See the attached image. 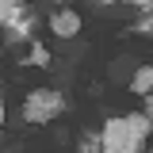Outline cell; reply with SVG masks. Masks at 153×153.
<instances>
[{"label":"cell","instance_id":"cell-1","mask_svg":"<svg viewBox=\"0 0 153 153\" xmlns=\"http://www.w3.org/2000/svg\"><path fill=\"white\" fill-rule=\"evenodd\" d=\"M153 130L149 115H123V119H107L103 123V153H142L146 138Z\"/></svg>","mask_w":153,"mask_h":153},{"label":"cell","instance_id":"cell-2","mask_svg":"<svg viewBox=\"0 0 153 153\" xmlns=\"http://www.w3.org/2000/svg\"><path fill=\"white\" fill-rule=\"evenodd\" d=\"M61 111H65V96L54 92V88H38V92H31L23 100V119L27 123H50Z\"/></svg>","mask_w":153,"mask_h":153},{"label":"cell","instance_id":"cell-3","mask_svg":"<svg viewBox=\"0 0 153 153\" xmlns=\"http://www.w3.org/2000/svg\"><path fill=\"white\" fill-rule=\"evenodd\" d=\"M50 31H54L57 38H73L76 31H80V16H76V12H69V8H61V12H54V16H50Z\"/></svg>","mask_w":153,"mask_h":153},{"label":"cell","instance_id":"cell-4","mask_svg":"<svg viewBox=\"0 0 153 153\" xmlns=\"http://www.w3.org/2000/svg\"><path fill=\"white\" fill-rule=\"evenodd\" d=\"M130 92L153 96V65H142V69H138V73L130 76Z\"/></svg>","mask_w":153,"mask_h":153},{"label":"cell","instance_id":"cell-5","mask_svg":"<svg viewBox=\"0 0 153 153\" xmlns=\"http://www.w3.org/2000/svg\"><path fill=\"white\" fill-rule=\"evenodd\" d=\"M23 16H27V8H23V4H12V0H4V4H0V19H4V27H8V31H12Z\"/></svg>","mask_w":153,"mask_h":153},{"label":"cell","instance_id":"cell-6","mask_svg":"<svg viewBox=\"0 0 153 153\" xmlns=\"http://www.w3.org/2000/svg\"><path fill=\"white\" fill-rule=\"evenodd\" d=\"M31 31H35V16H23L16 27L8 31V38H12V42H27V38H31Z\"/></svg>","mask_w":153,"mask_h":153},{"label":"cell","instance_id":"cell-7","mask_svg":"<svg viewBox=\"0 0 153 153\" xmlns=\"http://www.w3.org/2000/svg\"><path fill=\"white\" fill-rule=\"evenodd\" d=\"M23 65H50V50L38 46V42H31V54L23 57Z\"/></svg>","mask_w":153,"mask_h":153},{"label":"cell","instance_id":"cell-8","mask_svg":"<svg viewBox=\"0 0 153 153\" xmlns=\"http://www.w3.org/2000/svg\"><path fill=\"white\" fill-rule=\"evenodd\" d=\"M76 153H103V138H100V134H84Z\"/></svg>","mask_w":153,"mask_h":153},{"label":"cell","instance_id":"cell-9","mask_svg":"<svg viewBox=\"0 0 153 153\" xmlns=\"http://www.w3.org/2000/svg\"><path fill=\"white\" fill-rule=\"evenodd\" d=\"M134 35H146V38H153V16H138V23L130 27Z\"/></svg>","mask_w":153,"mask_h":153},{"label":"cell","instance_id":"cell-10","mask_svg":"<svg viewBox=\"0 0 153 153\" xmlns=\"http://www.w3.org/2000/svg\"><path fill=\"white\" fill-rule=\"evenodd\" d=\"M138 12H153V0H138Z\"/></svg>","mask_w":153,"mask_h":153}]
</instances>
